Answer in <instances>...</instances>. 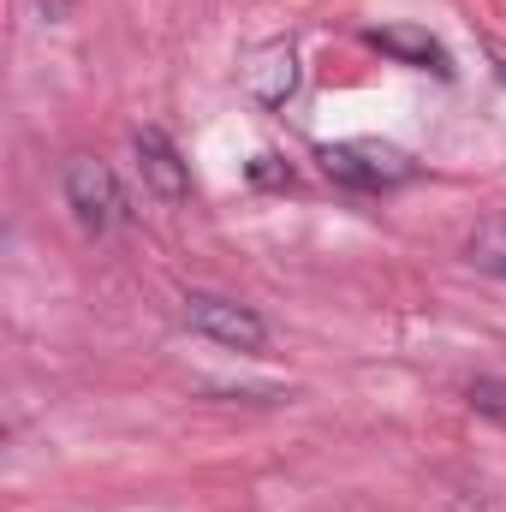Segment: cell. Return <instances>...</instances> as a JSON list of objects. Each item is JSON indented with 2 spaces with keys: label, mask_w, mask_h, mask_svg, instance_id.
Segmentation results:
<instances>
[{
  "label": "cell",
  "mask_w": 506,
  "mask_h": 512,
  "mask_svg": "<svg viewBox=\"0 0 506 512\" xmlns=\"http://www.w3.org/2000/svg\"><path fill=\"white\" fill-rule=\"evenodd\" d=\"M60 191H66V209L78 215V227L96 233V239L126 221V191H120L114 167L96 161V155H72L66 173H60Z\"/></svg>",
  "instance_id": "obj_2"
},
{
  "label": "cell",
  "mask_w": 506,
  "mask_h": 512,
  "mask_svg": "<svg viewBox=\"0 0 506 512\" xmlns=\"http://www.w3.org/2000/svg\"><path fill=\"white\" fill-rule=\"evenodd\" d=\"M316 161H322V173H328V179H340V185H352V191H399V185H411V179H417V161H411L405 149L381 143V137L322 143V149H316Z\"/></svg>",
  "instance_id": "obj_1"
},
{
  "label": "cell",
  "mask_w": 506,
  "mask_h": 512,
  "mask_svg": "<svg viewBox=\"0 0 506 512\" xmlns=\"http://www.w3.org/2000/svg\"><path fill=\"white\" fill-rule=\"evenodd\" d=\"M364 42L387 54V60H399V66H411V72H435V78H453V54L423 30V24H381V30H364Z\"/></svg>",
  "instance_id": "obj_5"
},
{
  "label": "cell",
  "mask_w": 506,
  "mask_h": 512,
  "mask_svg": "<svg viewBox=\"0 0 506 512\" xmlns=\"http://www.w3.org/2000/svg\"><path fill=\"white\" fill-rule=\"evenodd\" d=\"M185 322H191L203 340H215V346H227V352H245V358H256V352L268 346V322L256 316L251 304L221 298V292H185Z\"/></svg>",
  "instance_id": "obj_3"
},
{
  "label": "cell",
  "mask_w": 506,
  "mask_h": 512,
  "mask_svg": "<svg viewBox=\"0 0 506 512\" xmlns=\"http://www.w3.org/2000/svg\"><path fill=\"white\" fill-rule=\"evenodd\" d=\"M131 155L143 173V191H155L161 203H185L191 197V161L173 149V137L161 126H137L131 131Z\"/></svg>",
  "instance_id": "obj_4"
},
{
  "label": "cell",
  "mask_w": 506,
  "mask_h": 512,
  "mask_svg": "<svg viewBox=\"0 0 506 512\" xmlns=\"http://www.w3.org/2000/svg\"><path fill=\"white\" fill-rule=\"evenodd\" d=\"M501 78H506V60H501Z\"/></svg>",
  "instance_id": "obj_10"
},
{
  "label": "cell",
  "mask_w": 506,
  "mask_h": 512,
  "mask_svg": "<svg viewBox=\"0 0 506 512\" xmlns=\"http://www.w3.org/2000/svg\"><path fill=\"white\" fill-rule=\"evenodd\" d=\"M251 185H292V161L286 155H274V149H262V155H251Z\"/></svg>",
  "instance_id": "obj_9"
},
{
  "label": "cell",
  "mask_w": 506,
  "mask_h": 512,
  "mask_svg": "<svg viewBox=\"0 0 506 512\" xmlns=\"http://www.w3.org/2000/svg\"><path fill=\"white\" fill-rule=\"evenodd\" d=\"M471 256H477L483 268H501V274H506V215H501V221H489V227L471 239Z\"/></svg>",
  "instance_id": "obj_7"
},
{
  "label": "cell",
  "mask_w": 506,
  "mask_h": 512,
  "mask_svg": "<svg viewBox=\"0 0 506 512\" xmlns=\"http://www.w3.org/2000/svg\"><path fill=\"white\" fill-rule=\"evenodd\" d=\"M465 399H471V411H483V417H501V423H506V382L477 376V382L465 387Z\"/></svg>",
  "instance_id": "obj_8"
},
{
  "label": "cell",
  "mask_w": 506,
  "mask_h": 512,
  "mask_svg": "<svg viewBox=\"0 0 506 512\" xmlns=\"http://www.w3.org/2000/svg\"><path fill=\"white\" fill-rule=\"evenodd\" d=\"M245 90H251L262 108H286L298 96V48L280 36V42H262L251 60H245Z\"/></svg>",
  "instance_id": "obj_6"
}]
</instances>
